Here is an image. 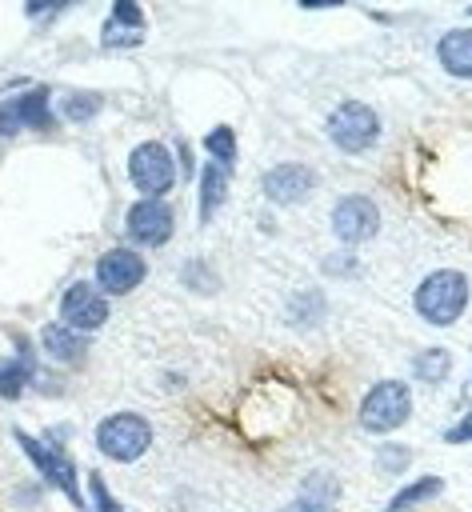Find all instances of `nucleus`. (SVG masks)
Instances as JSON below:
<instances>
[{"label": "nucleus", "mask_w": 472, "mask_h": 512, "mask_svg": "<svg viewBox=\"0 0 472 512\" xmlns=\"http://www.w3.org/2000/svg\"><path fill=\"white\" fill-rule=\"evenodd\" d=\"M468 292H472V288H468V276H464V272H456V268H436V272H428V276L420 280L412 304H416L420 320H428V324H436V328H448V324H456V320L464 316Z\"/></svg>", "instance_id": "nucleus-1"}, {"label": "nucleus", "mask_w": 472, "mask_h": 512, "mask_svg": "<svg viewBox=\"0 0 472 512\" xmlns=\"http://www.w3.org/2000/svg\"><path fill=\"white\" fill-rule=\"evenodd\" d=\"M40 348H44L52 360H60V364H76V360L84 356V336L72 332V328H64L60 320H52V324L40 328Z\"/></svg>", "instance_id": "nucleus-16"}, {"label": "nucleus", "mask_w": 472, "mask_h": 512, "mask_svg": "<svg viewBox=\"0 0 472 512\" xmlns=\"http://www.w3.org/2000/svg\"><path fill=\"white\" fill-rule=\"evenodd\" d=\"M412 372H416L420 384H444L448 372H452V356H448V348H424V352L416 356Z\"/></svg>", "instance_id": "nucleus-19"}, {"label": "nucleus", "mask_w": 472, "mask_h": 512, "mask_svg": "<svg viewBox=\"0 0 472 512\" xmlns=\"http://www.w3.org/2000/svg\"><path fill=\"white\" fill-rule=\"evenodd\" d=\"M128 180L144 192V200H164L176 184V160L160 140H144L128 156Z\"/></svg>", "instance_id": "nucleus-6"}, {"label": "nucleus", "mask_w": 472, "mask_h": 512, "mask_svg": "<svg viewBox=\"0 0 472 512\" xmlns=\"http://www.w3.org/2000/svg\"><path fill=\"white\" fill-rule=\"evenodd\" d=\"M440 492H444V480H440V476H420V480L404 484V488L388 500L384 512H416V508H424L428 500H436Z\"/></svg>", "instance_id": "nucleus-18"}, {"label": "nucleus", "mask_w": 472, "mask_h": 512, "mask_svg": "<svg viewBox=\"0 0 472 512\" xmlns=\"http://www.w3.org/2000/svg\"><path fill=\"white\" fill-rule=\"evenodd\" d=\"M144 36L140 32H124V28H116V24H104V48H132V44H140Z\"/></svg>", "instance_id": "nucleus-25"}, {"label": "nucleus", "mask_w": 472, "mask_h": 512, "mask_svg": "<svg viewBox=\"0 0 472 512\" xmlns=\"http://www.w3.org/2000/svg\"><path fill=\"white\" fill-rule=\"evenodd\" d=\"M336 500H340V480L328 468H316L300 480V492L280 512H336Z\"/></svg>", "instance_id": "nucleus-13"}, {"label": "nucleus", "mask_w": 472, "mask_h": 512, "mask_svg": "<svg viewBox=\"0 0 472 512\" xmlns=\"http://www.w3.org/2000/svg\"><path fill=\"white\" fill-rule=\"evenodd\" d=\"M204 148H208L212 164H220L224 172H232V164H236V132H232L228 124H216V128L204 136Z\"/></svg>", "instance_id": "nucleus-20"}, {"label": "nucleus", "mask_w": 472, "mask_h": 512, "mask_svg": "<svg viewBox=\"0 0 472 512\" xmlns=\"http://www.w3.org/2000/svg\"><path fill=\"white\" fill-rule=\"evenodd\" d=\"M436 60L448 76L472 80V28H448L436 40Z\"/></svg>", "instance_id": "nucleus-14"}, {"label": "nucleus", "mask_w": 472, "mask_h": 512, "mask_svg": "<svg viewBox=\"0 0 472 512\" xmlns=\"http://www.w3.org/2000/svg\"><path fill=\"white\" fill-rule=\"evenodd\" d=\"M408 460H412V452L404 448V444H384V448H376V464L384 468V472H404L408 468Z\"/></svg>", "instance_id": "nucleus-22"}, {"label": "nucleus", "mask_w": 472, "mask_h": 512, "mask_svg": "<svg viewBox=\"0 0 472 512\" xmlns=\"http://www.w3.org/2000/svg\"><path fill=\"white\" fill-rule=\"evenodd\" d=\"M224 192H228V172L208 160L200 168V224H212V216L224 204Z\"/></svg>", "instance_id": "nucleus-17"}, {"label": "nucleus", "mask_w": 472, "mask_h": 512, "mask_svg": "<svg viewBox=\"0 0 472 512\" xmlns=\"http://www.w3.org/2000/svg\"><path fill=\"white\" fill-rule=\"evenodd\" d=\"M416 512H420V508H416Z\"/></svg>", "instance_id": "nucleus-29"}, {"label": "nucleus", "mask_w": 472, "mask_h": 512, "mask_svg": "<svg viewBox=\"0 0 472 512\" xmlns=\"http://www.w3.org/2000/svg\"><path fill=\"white\" fill-rule=\"evenodd\" d=\"M328 140H332L340 152L360 156V152H368V148L380 140V116H376L368 104H360V100H344V104H336L332 116H328Z\"/></svg>", "instance_id": "nucleus-5"}, {"label": "nucleus", "mask_w": 472, "mask_h": 512, "mask_svg": "<svg viewBox=\"0 0 472 512\" xmlns=\"http://www.w3.org/2000/svg\"><path fill=\"white\" fill-rule=\"evenodd\" d=\"M376 228H380V208L368 196L352 192L332 204V232L340 244H364V240H372Z\"/></svg>", "instance_id": "nucleus-9"}, {"label": "nucleus", "mask_w": 472, "mask_h": 512, "mask_svg": "<svg viewBox=\"0 0 472 512\" xmlns=\"http://www.w3.org/2000/svg\"><path fill=\"white\" fill-rule=\"evenodd\" d=\"M96 108H100V96H92V92H76V96L64 100L68 120H88V116H96Z\"/></svg>", "instance_id": "nucleus-23"}, {"label": "nucleus", "mask_w": 472, "mask_h": 512, "mask_svg": "<svg viewBox=\"0 0 472 512\" xmlns=\"http://www.w3.org/2000/svg\"><path fill=\"white\" fill-rule=\"evenodd\" d=\"M144 276H148V260L140 252H132V248H108L96 260V288L104 296H128V292H136L144 284Z\"/></svg>", "instance_id": "nucleus-7"}, {"label": "nucleus", "mask_w": 472, "mask_h": 512, "mask_svg": "<svg viewBox=\"0 0 472 512\" xmlns=\"http://www.w3.org/2000/svg\"><path fill=\"white\" fill-rule=\"evenodd\" d=\"M104 320H108V296H104L96 284L76 280V284L64 292V300H60V324L84 336V332L104 328Z\"/></svg>", "instance_id": "nucleus-8"}, {"label": "nucleus", "mask_w": 472, "mask_h": 512, "mask_svg": "<svg viewBox=\"0 0 472 512\" xmlns=\"http://www.w3.org/2000/svg\"><path fill=\"white\" fill-rule=\"evenodd\" d=\"M96 448L116 464H132L152 448V424L140 412H112L96 424Z\"/></svg>", "instance_id": "nucleus-2"}, {"label": "nucleus", "mask_w": 472, "mask_h": 512, "mask_svg": "<svg viewBox=\"0 0 472 512\" xmlns=\"http://www.w3.org/2000/svg\"><path fill=\"white\" fill-rule=\"evenodd\" d=\"M128 236L144 248H160L172 240V228H176V212L164 204V200H136L128 208Z\"/></svg>", "instance_id": "nucleus-11"}, {"label": "nucleus", "mask_w": 472, "mask_h": 512, "mask_svg": "<svg viewBox=\"0 0 472 512\" xmlns=\"http://www.w3.org/2000/svg\"><path fill=\"white\" fill-rule=\"evenodd\" d=\"M412 416V388L404 380H380L360 400V428L364 432H396Z\"/></svg>", "instance_id": "nucleus-4"}, {"label": "nucleus", "mask_w": 472, "mask_h": 512, "mask_svg": "<svg viewBox=\"0 0 472 512\" xmlns=\"http://www.w3.org/2000/svg\"><path fill=\"white\" fill-rule=\"evenodd\" d=\"M16 436V444H20V452L32 460V468L52 484V488H60L64 496H68V504L72 508H88L84 504V492H80V484H76V464L68 460V452L64 448H56V444H44V440H36L32 432H12Z\"/></svg>", "instance_id": "nucleus-3"}, {"label": "nucleus", "mask_w": 472, "mask_h": 512, "mask_svg": "<svg viewBox=\"0 0 472 512\" xmlns=\"http://www.w3.org/2000/svg\"><path fill=\"white\" fill-rule=\"evenodd\" d=\"M12 340H16V356L0 360V396H4V400H16V396L28 388L32 372H36V360H32V344H28V336H24V332H16Z\"/></svg>", "instance_id": "nucleus-15"}, {"label": "nucleus", "mask_w": 472, "mask_h": 512, "mask_svg": "<svg viewBox=\"0 0 472 512\" xmlns=\"http://www.w3.org/2000/svg\"><path fill=\"white\" fill-rule=\"evenodd\" d=\"M20 128H56L52 104H48V88H32L24 96H8L0 104V136H16Z\"/></svg>", "instance_id": "nucleus-10"}, {"label": "nucleus", "mask_w": 472, "mask_h": 512, "mask_svg": "<svg viewBox=\"0 0 472 512\" xmlns=\"http://www.w3.org/2000/svg\"><path fill=\"white\" fill-rule=\"evenodd\" d=\"M108 24H116V28L124 24V32H144V12H140L132 0H116V4H112V20H108Z\"/></svg>", "instance_id": "nucleus-21"}, {"label": "nucleus", "mask_w": 472, "mask_h": 512, "mask_svg": "<svg viewBox=\"0 0 472 512\" xmlns=\"http://www.w3.org/2000/svg\"><path fill=\"white\" fill-rule=\"evenodd\" d=\"M88 488H92V504H96V512H124L120 500H112V492H108V484H104L100 472H88Z\"/></svg>", "instance_id": "nucleus-24"}, {"label": "nucleus", "mask_w": 472, "mask_h": 512, "mask_svg": "<svg viewBox=\"0 0 472 512\" xmlns=\"http://www.w3.org/2000/svg\"><path fill=\"white\" fill-rule=\"evenodd\" d=\"M312 188H316V172L308 164H276L260 180V192L272 204H300L312 196Z\"/></svg>", "instance_id": "nucleus-12"}, {"label": "nucleus", "mask_w": 472, "mask_h": 512, "mask_svg": "<svg viewBox=\"0 0 472 512\" xmlns=\"http://www.w3.org/2000/svg\"><path fill=\"white\" fill-rule=\"evenodd\" d=\"M468 16H472V8H468Z\"/></svg>", "instance_id": "nucleus-28"}, {"label": "nucleus", "mask_w": 472, "mask_h": 512, "mask_svg": "<svg viewBox=\"0 0 472 512\" xmlns=\"http://www.w3.org/2000/svg\"><path fill=\"white\" fill-rule=\"evenodd\" d=\"M444 440H448V444H472V412L460 416L452 428H444Z\"/></svg>", "instance_id": "nucleus-26"}, {"label": "nucleus", "mask_w": 472, "mask_h": 512, "mask_svg": "<svg viewBox=\"0 0 472 512\" xmlns=\"http://www.w3.org/2000/svg\"><path fill=\"white\" fill-rule=\"evenodd\" d=\"M192 172V160H188V144L180 140V176H188Z\"/></svg>", "instance_id": "nucleus-27"}]
</instances>
